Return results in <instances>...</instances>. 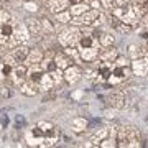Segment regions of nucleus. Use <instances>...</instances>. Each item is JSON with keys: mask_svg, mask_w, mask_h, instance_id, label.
I'll return each instance as SVG.
<instances>
[{"mask_svg": "<svg viewBox=\"0 0 148 148\" xmlns=\"http://www.w3.org/2000/svg\"><path fill=\"white\" fill-rule=\"evenodd\" d=\"M97 41L92 36H82L79 40V49H87V48H97Z\"/></svg>", "mask_w": 148, "mask_h": 148, "instance_id": "obj_9", "label": "nucleus"}, {"mask_svg": "<svg viewBox=\"0 0 148 148\" xmlns=\"http://www.w3.org/2000/svg\"><path fill=\"white\" fill-rule=\"evenodd\" d=\"M56 63H58L59 68H66V66H68V59L64 58V56H58V58H56Z\"/></svg>", "mask_w": 148, "mask_h": 148, "instance_id": "obj_19", "label": "nucleus"}, {"mask_svg": "<svg viewBox=\"0 0 148 148\" xmlns=\"http://www.w3.org/2000/svg\"><path fill=\"white\" fill-rule=\"evenodd\" d=\"M40 59H41V54L38 53V51H35V53H33L32 56H30V61H32V63H38Z\"/></svg>", "mask_w": 148, "mask_h": 148, "instance_id": "obj_21", "label": "nucleus"}, {"mask_svg": "<svg viewBox=\"0 0 148 148\" xmlns=\"http://www.w3.org/2000/svg\"><path fill=\"white\" fill-rule=\"evenodd\" d=\"M7 125H8V117H7V115H3V117H2V127L5 128Z\"/></svg>", "mask_w": 148, "mask_h": 148, "instance_id": "obj_28", "label": "nucleus"}, {"mask_svg": "<svg viewBox=\"0 0 148 148\" xmlns=\"http://www.w3.org/2000/svg\"><path fill=\"white\" fill-rule=\"evenodd\" d=\"M46 74H48V71H45V69H33L32 73H30V79H32V82H35V84H41L43 82V79H45V77H46Z\"/></svg>", "mask_w": 148, "mask_h": 148, "instance_id": "obj_7", "label": "nucleus"}, {"mask_svg": "<svg viewBox=\"0 0 148 148\" xmlns=\"http://www.w3.org/2000/svg\"><path fill=\"white\" fill-rule=\"evenodd\" d=\"M28 23H30V28H32V32H35V33H38V32H40V27H38V21H35V20H28Z\"/></svg>", "mask_w": 148, "mask_h": 148, "instance_id": "obj_20", "label": "nucleus"}, {"mask_svg": "<svg viewBox=\"0 0 148 148\" xmlns=\"http://www.w3.org/2000/svg\"><path fill=\"white\" fill-rule=\"evenodd\" d=\"M102 3H104V7H106V8H110L112 3H114V0H102Z\"/></svg>", "mask_w": 148, "mask_h": 148, "instance_id": "obj_26", "label": "nucleus"}, {"mask_svg": "<svg viewBox=\"0 0 148 148\" xmlns=\"http://www.w3.org/2000/svg\"><path fill=\"white\" fill-rule=\"evenodd\" d=\"M28 40V32L23 23H16L15 25V32H13V40H12V45L20 41H27Z\"/></svg>", "mask_w": 148, "mask_h": 148, "instance_id": "obj_3", "label": "nucleus"}, {"mask_svg": "<svg viewBox=\"0 0 148 148\" xmlns=\"http://www.w3.org/2000/svg\"><path fill=\"white\" fill-rule=\"evenodd\" d=\"M58 20H61V21H68V20H69V13H61V15L58 13Z\"/></svg>", "mask_w": 148, "mask_h": 148, "instance_id": "obj_25", "label": "nucleus"}, {"mask_svg": "<svg viewBox=\"0 0 148 148\" xmlns=\"http://www.w3.org/2000/svg\"><path fill=\"white\" fill-rule=\"evenodd\" d=\"M97 16H99V10H87V12H84L82 15L74 16V23H76V25H81V23H92Z\"/></svg>", "mask_w": 148, "mask_h": 148, "instance_id": "obj_4", "label": "nucleus"}, {"mask_svg": "<svg viewBox=\"0 0 148 148\" xmlns=\"http://www.w3.org/2000/svg\"><path fill=\"white\" fill-rule=\"evenodd\" d=\"M114 3H115V7H117L115 10H114V13H115L122 21H125V23H133V21H135L133 10L130 8L127 0H115Z\"/></svg>", "mask_w": 148, "mask_h": 148, "instance_id": "obj_1", "label": "nucleus"}, {"mask_svg": "<svg viewBox=\"0 0 148 148\" xmlns=\"http://www.w3.org/2000/svg\"><path fill=\"white\" fill-rule=\"evenodd\" d=\"M21 92L27 94V95H33V94H36V89H35V86H32V84H25L23 89H21Z\"/></svg>", "mask_w": 148, "mask_h": 148, "instance_id": "obj_18", "label": "nucleus"}, {"mask_svg": "<svg viewBox=\"0 0 148 148\" xmlns=\"http://www.w3.org/2000/svg\"><path fill=\"white\" fill-rule=\"evenodd\" d=\"M43 68H45V71H48V73H56V71H59V66L58 63H53V61H46V63L43 64Z\"/></svg>", "mask_w": 148, "mask_h": 148, "instance_id": "obj_14", "label": "nucleus"}, {"mask_svg": "<svg viewBox=\"0 0 148 148\" xmlns=\"http://www.w3.org/2000/svg\"><path fill=\"white\" fill-rule=\"evenodd\" d=\"M68 3H69V0H49V8L54 13H58V12L64 10L68 7Z\"/></svg>", "mask_w": 148, "mask_h": 148, "instance_id": "obj_10", "label": "nucleus"}, {"mask_svg": "<svg viewBox=\"0 0 148 148\" xmlns=\"http://www.w3.org/2000/svg\"><path fill=\"white\" fill-rule=\"evenodd\" d=\"M16 123H18V125H20V123L23 125V123H25V119H23L21 115H18V117H16Z\"/></svg>", "mask_w": 148, "mask_h": 148, "instance_id": "obj_29", "label": "nucleus"}, {"mask_svg": "<svg viewBox=\"0 0 148 148\" xmlns=\"http://www.w3.org/2000/svg\"><path fill=\"white\" fill-rule=\"evenodd\" d=\"M13 32H15V27L10 21H2V41L5 43L7 38L13 36Z\"/></svg>", "mask_w": 148, "mask_h": 148, "instance_id": "obj_8", "label": "nucleus"}, {"mask_svg": "<svg viewBox=\"0 0 148 148\" xmlns=\"http://www.w3.org/2000/svg\"><path fill=\"white\" fill-rule=\"evenodd\" d=\"M133 73L138 76H145L148 73V59H135L132 63Z\"/></svg>", "mask_w": 148, "mask_h": 148, "instance_id": "obj_5", "label": "nucleus"}, {"mask_svg": "<svg viewBox=\"0 0 148 148\" xmlns=\"http://www.w3.org/2000/svg\"><path fill=\"white\" fill-rule=\"evenodd\" d=\"M15 76L16 77H20V79L21 77H25V68H16L15 69Z\"/></svg>", "mask_w": 148, "mask_h": 148, "instance_id": "obj_22", "label": "nucleus"}, {"mask_svg": "<svg viewBox=\"0 0 148 148\" xmlns=\"http://www.w3.org/2000/svg\"><path fill=\"white\" fill-rule=\"evenodd\" d=\"M27 56H28V48L20 46V48H16L15 51H13V54H12L8 59H10V61H16V63H21V61L27 59Z\"/></svg>", "mask_w": 148, "mask_h": 148, "instance_id": "obj_6", "label": "nucleus"}, {"mask_svg": "<svg viewBox=\"0 0 148 148\" xmlns=\"http://www.w3.org/2000/svg\"><path fill=\"white\" fill-rule=\"evenodd\" d=\"M89 8H87V5L86 3H76V5H73V8H71V15L73 16H79V15H82L84 12H87Z\"/></svg>", "mask_w": 148, "mask_h": 148, "instance_id": "obj_12", "label": "nucleus"}, {"mask_svg": "<svg viewBox=\"0 0 148 148\" xmlns=\"http://www.w3.org/2000/svg\"><path fill=\"white\" fill-rule=\"evenodd\" d=\"M25 8H27L28 12H35V10H36V5L32 3V2H27V3H25Z\"/></svg>", "mask_w": 148, "mask_h": 148, "instance_id": "obj_24", "label": "nucleus"}, {"mask_svg": "<svg viewBox=\"0 0 148 148\" xmlns=\"http://www.w3.org/2000/svg\"><path fill=\"white\" fill-rule=\"evenodd\" d=\"M102 59H104V61H112V59H115V51H109Z\"/></svg>", "mask_w": 148, "mask_h": 148, "instance_id": "obj_23", "label": "nucleus"}, {"mask_svg": "<svg viewBox=\"0 0 148 148\" xmlns=\"http://www.w3.org/2000/svg\"><path fill=\"white\" fill-rule=\"evenodd\" d=\"M107 133H109V130H107V128H101V132H97V133L94 135V137H92V142H94V143L102 142V140L106 138V135H107Z\"/></svg>", "mask_w": 148, "mask_h": 148, "instance_id": "obj_16", "label": "nucleus"}, {"mask_svg": "<svg viewBox=\"0 0 148 148\" xmlns=\"http://www.w3.org/2000/svg\"><path fill=\"white\" fill-rule=\"evenodd\" d=\"M86 125H87V123H86L84 119H74V120H73V127H74V130H77V132L84 130Z\"/></svg>", "mask_w": 148, "mask_h": 148, "instance_id": "obj_15", "label": "nucleus"}, {"mask_svg": "<svg viewBox=\"0 0 148 148\" xmlns=\"http://www.w3.org/2000/svg\"><path fill=\"white\" fill-rule=\"evenodd\" d=\"M79 32L76 28H69L66 32H63V35L59 36V41L63 43L64 46H74V45H79Z\"/></svg>", "mask_w": 148, "mask_h": 148, "instance_id": "obj_2", "label": "nucleus"}, {"mask_svg": "<svg viewBox=\"0 0 148 148\" xmlns=\"http://www.w3.org/2000/svg\"><path fill=\"white\" fill-rule=\"evenodd\" d=\"M95 54H97V48H87V49H81V56H82L86 61L94 59Z\"/></svg>", "mask_w": 148, "mask_h": 148, "instance_id": "obj_13", "label": "nucleus"}, {"mask_svg": "<svg viewBox=\"0 0 148 148\" xmlns=\"http://www.w3.org/2000/svg\"><path fill=\"white\" fill-rule=\"evenodd\" d=\"M2 73H3V76H7V74L10 73V66H7V64H3V66H2Z\"/></svg>", "mask_w": 148, "mask_h": 148, "instance_id": "obj_27", "label": "nucleus"}, {"mask_svg": "<svg viewBox=\"0 0 148 148\" xmlns=\"http://www.w3.org/2000/svg\"><path fill=\"white\" fill-rule=\"evenodd\" d=\"M112 41H114V36H112L110 33H104L101 36V43L104 45V46H109V45H112Z\"/></svg>", "mask_w": 148, "mask_h": 148, "instance_id": "obj_17", "label": "nucleus"}, {"mask_svg": "<svg viewBox=\"0 0 148 148\" xmlns=\"http://www.w3.org/2000/svg\"><path fill=\"white\" fill-rule=\"evenodd\" d=\"M64 76H66V79H68L69 82H76V81H79L81 73H79L77 68H68L66 73H64Z\"/></svg>", "mask_w": 148, "mask_h": 148, "instance_id": "obj_11", "label": "nucleus"}]
</instances>
